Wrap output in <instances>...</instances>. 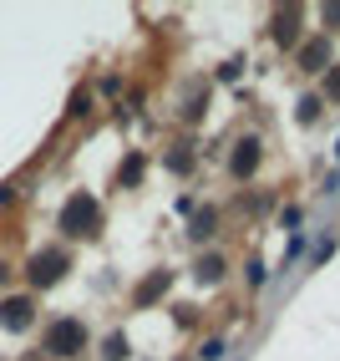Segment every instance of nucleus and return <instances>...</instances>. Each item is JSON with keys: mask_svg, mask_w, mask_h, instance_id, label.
<instances>
[{"mask_svg": "<svg viewBox=\"0 0 340 361\" xmlns=\"http://www.w3.org/2000/svg\"><path fill=\"white\" fill-rule=\"evenodd\" d=\"M315 112H320V97H305L300 102V123H315Z\"/></svg>", "mask_w": 340, "mask_h": 361, "instance_id": "nucleus-12", "label": "nucleus"}, {"mask_svg": "<svg viewBox=\"0 0 340 361\" xmlns=\"http://www.w3.org/2000/svg\"><path fill=\"white\" fill-rule=\"evenodd\" d=\"M163 290H168V275L158 270V275H153V280H148V285H142V290H137V305H148V300H158Z\"/></svg>", "mask_w": 340, "mask_h": 361, "instance_id": "nucleus-7", "label": "nucleus"}, {"mask_svg": "<svg viewBox=\"0 0 340 361\" xmlns=\"http://www.w3.org/2000/svg\"><path fill=\"white\" fill-rule=\"evenodd\" d=\"M0 280H6V270H0Z\"/></svg>", "mask_w": 340, "mask_h": 361, "instance_id": "nucleus-17", "label": "nucleus"}, {"mask_svg": "<svg viewBox=\"0 0 340 361\" xmlns=\"http://www.w3.org/2000/svg\"><path fill=\"white\" fill-rule=\"evenodd\" d=\"M82 341H87L82 321H56L51 331H46V351H51V356H77Z\"/></svg>", "mask_w": 340, "mask_h": 361, "instance_id": "nucleus-2", "label": "nucleus"}, {"mask_svg": "<svg viewBox=\"0 0 340 361\" xmlns=\"http://www.w3.org/2000/svg\"><path fill=\"white\" fill-rule=\"evenodd\" d=\"M254 163H259V142H254V137H244V142H239V153L229 158V168H234L239 178H244V173H254Z\"/></svg>", "mask_w": 340, "mask_h": 361, "instance_id": "nucleus-5", "label": "nucleus"}, {"mask_svg": "<svg viewBox=\"0 0 340 361\" xmlns=\"http://www.w3.org/2000/svg\"><path fill=\"white\" fill-rule=\"evenodd\" d=\"M218 275H224V259H218V255H203V259H199V280H218Z\"/></svg>", "mask_w": 340, "mask_h": 361, "instance_id": "nucleus-8", "label": "nucleus"}, {"mask_svg": "<svg viewBox=\"0 0 340 361\" xmlns=\"http://www.w3.org/2000/svg\"><path fill=\"white\" fill-rule=\"evenodd\" d=\"M279 41L295 46V16H279Z\"/></svg>", "mask_w": 340, "mask_h": 361, "instance_id": "nucleus-10", "label": "nucleus"}, {"mask_svg": "<svg viewBox=\"0 0 340 361\" xmlns=\"http://www.w3.org/2000/svg\"><path fill=\"white\" fill-rule=\"evenodd\" d=\"M61 270H66V255L61 250H46V255L31 259V285H51Z\"/></svg>", "mask_w": 340, "mask_h": 361, "instance_id": "nucleus-3", "label": "nucleus"}, {"mask_svg": "<svg viewBox=\"0 0 340 361\" xmlns=\"http://www.w3.org/2000/svg\"><path fill=\"white\" fill-rule=\"evenodd\" d=\"M87 102H92L87 92H77V97H71V107H66V112H71V117H82V112H87Z\"/></svg>", "mask_w": 340, "mask_h": 361, "instance_id": "nucleus-14", "label": "nucleus"}, {"mask_svg": "<svg viewBox=\"0 0 340 361\" xmlns=\"http://www.w3.org/2000/svg\"><path fill=\"white\" fill-rule=\"evenodd\" d=\"M0 326L6 331H26L31 326V300H6L0 305Z\"/></svg>", "mask_w": 340, "mask_h": 361, "instance_id": "nucleus-4", "label": "nucleus"}, {"mask_svg": "<svg viewBox=\"0 0 340 361\" xmlns=\"http://www.w3.org/2000/svg\"><path fill=\"white\" fill-rule=\"evenodd\" d=\"M325 92H330V97H340V71H335V77H330V87H325Z\"/></svg>", "mask_w": 340, "mask_h": 361, "instance_id": "nucleus-15", "label": "nucleus"}, {"mask_svg": "<svg viewBox=\"0 0 340 361\" xmlns=\"http://www.w3.org/2000/svg\"><path fill=\"white\" fill-rule=\"evenodd\" d=\"M224 351H229V346H224V341H208V346H203V351H199V356H203V361H218V356H224Z\"/></svg>", "mask_w": 340, "mask_h": 361, "instance_id": "nucleus-13", "label": "nucleus"}, {"mask_svg": "<svg viewBox=\"0 0 340 361\" xmlns=\"http://www.w3.org/2000/svg\"><path fill=\"white\" fill-rule=\"evenodd\" d=\"M320 61H325V41H310L305 51H300V66H305V71H325Z\"/></svg>", "mask_w": 340, "mask_h": 361, "instance_id": "nucleus-6", "label": "nucleus"}, {"mask_svg": "<svg viewBox=\"0 0 340 361\" xmlns=\"http://www.w3.org/2000/svg\"><path fill=\"white\" fill-rule=\"evenodd\" d=\"M107 356H112V361L127 356V336H107Z\"/></svg>", "mask_w": 340, "mask_h": 361, "instance_id": "nucleus-11", "label": "nucleus"}, {"mask_svg": "<svg viewBox=\"0 0 340 361\" xmlns=\"http://www.w3.org/2000/svg\"><path fill=\"white\" fill-rule=\"evenodd\" d=\"M335 158H340V142H335Z\"/></svg>", "mask_w": 340, "mask_h": 361, "instance_id": "nucleus-16", "label": "nucleus"}, {"mask_svg": "<svg viewBox=\"0 0 340 361\" xmlns=\"http://www.w3.org/2000/svg\"><path fill=\"white\" fill-rule=\"evenodd\" d=\"M61 229H66L71 239L96 234V199H92V194H77V199L61 209Z\"/></svg>", "mask_w": 340, "mask_h": 361, "instance_id": "nucleus-1", "label": "nucleus"}, {"mask_svg": "<svg viewBox=\"0 0 340 361\" xmlns=\"http://www.w3.org/2000/svg\"><path fill=\"white\" fill-rule=\"evenodd\" d=\"M193 234H199V239H203V234H213V209H203L199 219H193Z\"/></svg>", "mask_w": 340, "mask_h": 361, "instance_id": "nucleus-9", "label": "nucleus"}]
</instances>
